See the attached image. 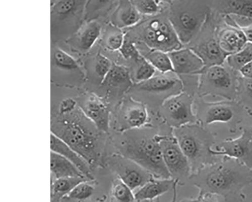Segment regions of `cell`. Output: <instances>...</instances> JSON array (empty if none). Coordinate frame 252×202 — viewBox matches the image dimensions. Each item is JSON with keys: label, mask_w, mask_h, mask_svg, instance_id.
Listing matches in <instances>:
<instances>
[{"label": "cell", "mask_w": 252, "mask_h": 202, "mask_svg": "<svg viewBox=\"0 0 252 202\" xmlns=\"http://www.w3.org/2000/svg\"><path fill=\"white\" fill-rule=\"evenodd\" d=\"M51 169L55 179L86 177L71 162L52 151L51 154Z\"/></svg>", "instance_id": "cell-23"}, {"label": "cell", "mask_w": 252, "mask_h": 202, "mask_svg": "<svg viewBox=\"0 0 252 202\" xmlns=\"http://www.w3.org/2000/svg\"><path fill=\"white\" fill-rule=\"evenodd\" d=\"M141 19V14L131 1H120L112 17V25L122 30L136 25Z\"/></svg>", "instance_id": "cell-21"}, {"label": "cell", "mask_w": 252, "mask_h": 202, "mask_svg": "<svg viewBox=\"0 0 252 202\" xmlns=\"http://www.w3.org/2000/svg\"><path fill=\"white\" fill-rule=\"evenodd\" d=\"M52 133L73 149L88 163L94 164L100 155L97 135L75 119H66L52 126Z\"/></svg>", "instance_id": "cell-5"}, {"label": "cell", "mask_w": 252, "mask_h": 202, "mask_svg": "<svg viewBox=\"0 0 252 202\" xmlns=\"http://www.w3.org/2000/svg\"><path fill=\"white\" fill-rule=\"evenodd\" d=\"M236 101L247 114L252 116V79L243 77L240 74Z\"/></svg>", "instance_id": "cell-28"}, {"label": "cell", "mask_w": 252, "mask_h": 202, "mask_svg": "<svg viewBox=\"0 0 252 202\" xmlns=\"http://www.w3.org/2000/svg\"><path fill=\"white\" fill-rule=\"evenodd\" d=\"M177 186L178 184H176L173 190V198L172 202H177ZM155 201V200H154ZM150 201V202H160L159 200V198L157 199L156 201Z\"/></svg>", "instance_id": "cell-43"}, {"label": "cell", "mask_w": 252, "mask_h": 202, "mask_svg": "<svg viewBox=\"0 0 252 202\" xmlns=\"http://www.w3.org/2000/svg\"><path fill=\"white\" fill-rule=\"evenodd\" d=\"M53 57L55 65L59 68L70 71L80 69L74 58L59 48L55 50Z\"/></svg>", "instance_id": "cell-31"}, {"label": "cell", "mask_w": 252, "mask_h": 202, "mask_svg": "<svg viewBox=\"0 0 252 202\" xmlns=\"http://www.w3.org/2000/svg\"><path fill=\"white\" fill-rule=\"evenodd\" d=\"M84 2L72 1H59L55 2L51 9L52 16H61L73 14L78 7L82 5Z\"/></svg>", "instance_id": "cell-32"}, {"label": "cell", "mask_w": 252, "mask_h": 202, "mask_svg": "<svg viewBox=\"0 0 252 202\" xmlns=\"http://www.w3.org/2000/svg\"><path fill=\"white\" fill-rule=\"evenodd\" d=\"M115 125L120 134L152 126L146 105L131 98L124 101Z\"/></svg>", "instance_id": "cell-12"}, {"label": "cell", "mask_w": 252, "mask_h": 202, "mask_svg": "<svg viewBox=\"0 0 252 202\" xmlns=\"http://www.w3.org/2000/svg\"><path fill=\"white\" fill-rule=\"evenodd\" d=\"M76 101L71 98L63 100L59 106V112L61 114L66 115L71 113L75 109Z\"/></svg>", "instance_id": "cell-39"}, {"label": "cell", "mask_w": 252, "mask_h": 202, "mask_svg": "<svg viewBox=\"0 0 252 202\" xmlns=\"http://www.w3.org/2000/svg\"><path fill=\"white\" fill-rule=\"evenodd\" d=\"M111 202H137L133 191L117 178L113 182Z\"/></svg>", "instance_id": "cell-30"}, {"label": "cell", "mask_w": 252, "mask_h": 202, "mask_svg": "<svg viewBox=\"0 0 252 202\" xmlns=\"http://www.w3.org/2000/svg\"><path fill=\"white\" fill-rule=\"evenodd\" d=\"M89 180L91 179L87 177L54 179L52 185V195L57 199L66 196L78 184Z\"/></svg>", "instance_id": "cell-26"}, {"label": "cell", "mask_w": 252, "mask_h": 202, "mask_svg": "<svg viewBox=\"0 0 252 202\" xmlns=\"http://www.w3.org/2000/svg\"><path fill=\"white\" fill-rule=\"evenodd\" d=\"M119 51L124 58L133 60L137 63L143 57L132 40L126 37Z\"/></svg>", "instance_id": "cell-38"}, {"label": "cell", "mask_w": 252, "mask_h": 202, "mask_svg": "<svg viewBox=\"0 0 252 202\" xmlns=\"http://www.w3.org/2000/svg\"><path fill=\"white\" fill-rule=\"evenodd\" d=\"M244 19L246 21V22L244 23L237 22L234 19H233L238 27L242 30L244 33L248 43H252V20L246 18Z\"/></svg>", "instance_id": "cell-40"}, {"label": "cell", "mask_w": 252, "mask_h": 202, "mask_svg": "<svg viewBox=\"0 0 252 202\" xmlns=\"http://www.w3.org/2000/svg\"><path fill=\"white\" fill-rule=\"evenodd\" d=\"M216 29L217 26L212 24L205 36L191 48L202 60L204 67L223 65L228 56L219 45Z\"/></svg>", "instance_id": "cell-15"}, {"label": "cell", "mask_w": 252, "mask_h": 202, "mask_svg": "<svg viewBox=\"0 0 252 202\" xmlns=\"http://www.w3.org/2000/svg\"><path fill=\"white\" fill-rule=\"evenodd\" d=\"M239 72L243 77L252 79V62L242 67Z\"/></svg>", "instance_id": "cell-42"}, {"label": "cell", "mask_w": 252, "mask_h": 202, "mask_svg": "<svg viewBox=\"0 0 252 202\" xmlns=\"http://www.w3.org/2000/svg\"><path fill=\"white\" fill-rule=\"evenodd\" d=\"M195 114L197 123L204 127L216 123H223L231 133L234 134L247 114L236 100L207 102L202 99L197 101Z\"/></svg>", "instance_id": "cell-6"}, {"label": "cell", "mask_w": 252, "mask_h": 202, "mask_svg": "<svg viewBox=\"0 0 252 202\" xmlns=\"http://www.w3.org/2000/svg\"><path fill=\"white\" fill-rule=\"evenodd\" d=\"M180 80L174 77L167 76L166 74L154 76L145 82L137 84V88L141 91L151 93L169 92L181 85Z\"/></svg>", "instance_id": "cell-22"}, {"label": "cell", "mask_w": 252, "mask_h": 202, "mask_svg": "<svg viewBox=\"0 0 252 202\" xmlns=\"http://www.w3.org/2000/svg\"><path fill=\"white\" fill-rule=\"evenodd\" d=\"M169 22L182 45L191 43L201 32L211 14V8L197 1H176Z\"/></svg>", "instance_id": "cell-4"}, {"label": "cell", "mask_w": 252, "mask_h": 202, "mask_svg": "<svg viewBox=\"0 0 252 202\" xmlns=\"http://www.w3.org/2000/svg\"><path fill=\"white\" fill-rule=\"evenodd\" d=\"M51 151L69 160L81 171L84 175L92 179L90 164L88 162L65 141L52 133L51 136Z\"/></svg>", "instance_id": "cell-19"}, {"label": "cell", "mask_w": 252, "mask_h": 202, "mask_svg": "<svg viewBox=\"0 0 252 202\" xmlns=\"http://www.w3.org/2000/svg\"><path fill=\"white\" fill-rule=\"evenodd\" d=\"M143 42L151 50L169 53L182 48L169 20L152 19L143 31Z\"/></svg>", "instance_id": "cell-10"}, {"label": "cell", "mask_w": 252, "mask_h": 202, "mask_svg": "<svg viewBox=\"0 0 252 202\" xmlns=\"http://www.w3.org/2000/svg\"><path fill=\"white\" fill-rule=\"evenodd\" d=\"M101 26L96 21L88 23L79 34L78 44L80 50L88 52L95 43L100 35Z\"/></svg>", "instance_id": "cell-24"}, {"label": "cell", "mask_w": 252, "mask_h": 202, "mask_svg": "<svg viewBox=\"0 0 252 202\" xmlns=\"http://www.w3.org/2000/svg\"><path fill=\"white\" fill-rule=\"evenodd\" d=\"M192 202H219L218 196L210 194L198 195L195 199H191Z\"/></svg>", "instance_id": "cell-41"}, {"label": "cell", "mask_w": 252, "mask_h": 202, "mask_svg": "<svg viewBox=\"0 0 252 202\" xmlns=\"http://www.w3.org/2000/svg\"><path fill=\"white\" fill-rule=\"evenodd\" d=\"M135 78L137 84L145 82L155 76L156 69L143 57L138 63Z\"/></svg>", "instance_id": "cell-34"}, {"label": "cell", "mask_w": 252, "mask_h": 202, "mask_svg": "<svg viewBox=\"0 0 252 202\" xmlns=\"http://www.w3.org/2000/svg\"><path fill=\"white\" fill-rule=\"evenodd\" d=\"M189 181L199 190V195L210 194L225 200L244 201V190L252 184V169L236 159L223 156L192 173Z\"/></svg>", "instance_id": "cell-1"}, {"label": "cell", "mask_w": 252, "mask_h": 202, "mask_svg": "<svg viewBox=\"0 0 252 202\" xmlns=\"http://www.w3.org/2000/svg\"><path fill=\"white\" fill-rule=\"evenodd\" d=\"M80 108L98 131L106 134L109 132L110 111L99 98L95 95L90 96L80 105Z\"/></svg>", "instance_id": "cell-16"}, {"label": "cell", "mask_w": 252, "mask_h": 202, "mask_svg": "<svg viewBox=\"0 0 252 202\" xmlns=\"http://www.w3.org/2000/svg\"><path fill=\"white\" fill-rule=\"evenodd\" d=\"M178 184L173 179L154 178L134 194L137 202L153 201L164 194L173 190Z\"/></svg>", "instance_id": "cell-18"}, {"label": "cell", "mask_w": 252, "mask_h": 202, "mask_svg": "<svg viewBox=\"0 0 252 202\" xmlns=\"http://www.w3.org/2000/svg\"><path fill=\"white\" fill-rule=\"evenodd\" d=\"M143 57L161 74L174 72L171 60L168 53L151 50Z\"/></svg>", "instance_id": "cell-27"}, {"label": "cell", "mask_w": 252, "mask_h": 202, "mask_svg": "<svg viewBox=\"0 0 252 202\" xmlns=\"http://www.w3.org/2000/svg\"><path fill=\"white\" fill-rule=\"evenodd\" d=\"M173 134L188 160L192 174L223 157L214 153L216 134L198 123L174 129Z\"/></svg>", "instance_id": "cell-3"}, {"label": "cell", "mask_w": 252, "mask_h": 202, "mask_svg": "<svg viewBox=\"0 0 252 202\" xmlns=\"http://www.w3.org/2000/svg\"><path fill=\"white\" fill-rule=\"evenodd\" d=\"M91 181H84L78 184L67 195V197L78 201L89 198L93 194L94 189L93 185L90 183Z\"/></svg>", "instance_id": "cell-35"}, {"label": "cell", "mask_w": 252, "mask_h": 202, "mask_svg": "<svg viewBox=\"0 0 252 202\" xmlns=\"http://www.w3.org/2000/svg\"><path fill=\"white\" fill-rule=\"evenodd\" d=\"M158 139L163 161L171 178L178 185L184 186L192 175V170L173 131L167 135L159 133Z\"/></svg>", "instance_id": "cell-8"}, {"label": "cell", "mask_w": 252, "mask_h": 202, "mask_svg": "<svg viewBox=\"0 0 252 202\" xmlns=\"http://www.w3.org/2000/svg\"><path fill=\"white\" fill-rule=\"evenodd\" d=\"M217 37L221 49L228 56L236 53L247 44L242 30L232 16H223V23L217 26Z\"/></svg>", "instance_id": "cell-14"}, {"label": "cell", "mask_w": 252, "mask_h": 202, "mask_svg": "<svg viewBox=\"0 0 252 202\" xmlns=\"http://www.w3.org/2000/svg\"><path fill=\"white\" fill-rule=\"evenodd\" d=\"M137 11L145 15H155L159 11L160 1L149 0H134L131 1Z\"/></svg>", "instance_id": "cell-37"}, {"label": "cell", "mask_w": 252, "mask_h": 202, "mask_svg": "<svg viewBox=\"0 0 252 202\" xmlns=\"http://www.w3.org/2000/svg\"><path fill=\"white\" fill-rule=\"evenodd\" d=\"M109 165L117 178L133 191L156 178L135 162L119 153L113 155L109 159Z\"/></svg>", "instance_id": "cell-11"}, {"label": "cell", "mask_w": 252, "mask_h": 202, "mask_svg": "<svg viewBox=\"0 0 252 202\" xmlns=\"http://www.w3.org/2000/svg\"><path fill=\"white\" fill-rule=\"evenodd\" d=\"M222 65L204 67L199 73L198 90L200 96H212L227 100H236L240 73Z\"/></svg>", "instance_id": "cell-7"}, {"label": "cell", "mask_w": 252, "mask_h": 202, "mask_svg": "<svg viewBox=\"0 0 252 202\" xmlns=\"http://www.w3.org/2000/svg\"><path fill=\"white\" fill-rule=\"evenodd\" d=\"M252 62V43H247L238 52L229 55L225 64L231 68L239 72L244 66Z\"/></svg>", "instance_id": "cell-29"}, {"label": "cell", "mask_w": 252, "mask_h": 202, "mask_svg": "<svg viewBox=\"0 0 252 202\" xmlns=\"http://www.w3.org/2000/svg\"><path fill=\"white\" fill-rule=\"evenodd\" d=\"M113 64L106 56L98 53L95 57V72L100 78L101 84L110 71Z\"/></svg>", "instance_id": "cell-36"}, {"label": "cell", "mask_w": 252, "mask_h": 202, "mask_svg": "<svg viewBox=\"0 0 252 202\" xmlns=\"http://www.w3.org/2000/svg\"><path fill=\"white\" fill-rule=\"evenodd\" d=\"M168 54L177 74L199 75L205 67L202 60L191 48H182Z\"/></svg>", "instance_id": "cell-17"}, {"label": "cell", "mask_w": 252, "mask_h": 202, "mask_svg": "<svg viewBox=\"0 0 252 202\" xmlns=\"http://www.w3.org/2000/svg\"><path fill=\"white\" fill-rule=\"evenodd\" d=\"M214 7L222 16H233L252 20V0H219L214 2Z\"/></svg>", "instance_id": "cell-20"}, {"label": "cell", "mask_w": 252, "mask_h": 202, "mask_svg": "<svg viewBox=\"0 0 252 202\" xmlns=\"http://www.w3.org/2000/svg\"><path fill=\"white\" fill-rule=\"evenodd\" d=\"M214 153L236 159L252 169V127L244 128L241 135L236 138L221 141L214 149Z\"/></svg>", "instance_id": "cell-13"}, {"label": "cell", "mask_w": 252, "mask_h": 202, "mask_svg": "<svg viewBox=\"0 0 252 202\" xmlns=\"http://www.w3.org/2000/svg\"><path fill=\"white\" fill-rule=\"evenodd\" d=\"M158 131L152 125L118 133L116 147L118 153L135 162L156 178H170L163 161Z\"/></svg>", "instance_id": "cell-2"}, {"label": "cell", "mask_w": 252, "mask_h": 202, "mask_svg": "<svg viewBox=\"0 0 252 202\" xmlns=\"http://www.w3.org/2000/svg\"><path fill=\"white\" fill-rule=\"evenodd\" d=\"M180 202H192L191 199H184L183 200H182Z\"/></svg>", "instance_id": "cell-44"}, {"label": "cell", "mask_w": 252, "mask_h": 202, "mask_svg": "<svg viewBox=\"0 0 252 202\" xmlns=\"http://www.w3.org/2000/svg\"><path fill=\"white\" fill-rule=\"evenodd\" d=\"M194 104V98L186 93L167 98L162 102L159 111L163 123L172 130L197 123Z\"/></svg>", "instance_id": "cell-9"}, {"label": "cell", "mask_w": 252, "mask_h": 202, "mask_svg": "<svg viewBox=\"0 0 252 202\" xmlns=\"http://www.w3.org/2000/svg\"><path fill=\"white\" fill-rule=\"evenodd\" d=\"M102 84L111 87H122L127 89L132 85V80L127 68L113 64L110 71Z\"/></svg>", "instance_id": "cell-25"}, {"label": "cell", "mask_w": 252, "mask_h": 202, "mask_svg": "<svg viewBox=\"0 0 252 202\" xmlns=\"http://www.w3.org/2000/svg\"><path fill=\"white\" fill-rule=\"evenodd\" d=\"M113 26V28L105 39V46L111 51H119L125 41V36L122 30Z\"/></svg>", "instance_id": "cell-33"}]
</instances>
